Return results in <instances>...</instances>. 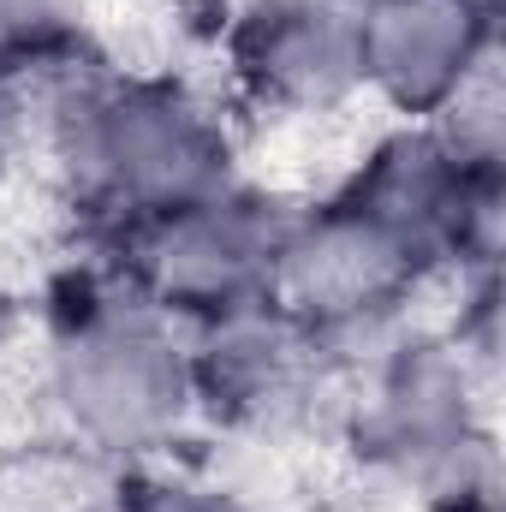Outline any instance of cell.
Masks as SVG:
<instances>
[{
    "instance_id": "6da1fadb",
    "label": "cell",
    "mask_w": 506,
    "mask_h": 512,
    "mask_svg": "<svg viewBox=\"0 0 506 512\" xmlns=\"http://www.w3.org/2000/svg\"><path fill=\"white\" fill-rule=\"evenodd\" d=\"M60 155L72 191L114 239L227 191V131L173 78H102L66 102Z\"/></svg>"
},
{
    "instance_id": "7a4b0ae2",
    "label": "cell",
    "mask_w": 506,
    "mask_h": 512,
    "mask_svg": "<svg viewBox=\"0 0 506 512\" xmlns=\"http://www.w3.org/2000/svg\"><path fill=\"white\" fill-rule=\"evenodd\" d=\"M54 393L102 447H155L191 405V364L126 274H72L48 310Z\"/></svg>"
},
{
    "instance_id": "3957f363",
    "label": "cell",
    "mask_w": 506,
    "mask_h": 512,
    "mask_svg": "<svg viewBox=\"0 0 506 512\" xmlns=\"http://www.w3.org/2000/svg\"><path fill=\"white\" fill-rule=\"evenodd\" d=\"M292 209L256 191H215L191 209L120 233V274L161 310L215 322L274 298V262L286 245Z\"/></svg>"
},
{
    "instance_id": "277c9868",
    "label": "cell",
    "mask_w": 506,
    "mask_h": 512,
    "mask_svg": "<svg viewBox=\"0 0 506 512\" xmlns=\"http://www.w3.org/2000/svg\"><path fill=\"white\" fill-rule=\"evenodd\" d=\"M387 233L417 268L441 256H495L501 227V167L465 161L441 131H399L352 173L334 197Z\"/></svg>"
},
{
    "instance_id": "5b68a950",
    "label": "cell",
    "mask_w": 506,
    "mask_h": 512,
    "mask_svg": "<svg viewBox=\"0 0 506 512\" xmlns=\"http://www.w3.org/2000/svg\"><path fill=\"white\" fill-rule=\"evenodd\" d=\"M417 274L423 268L364 215H352L346 203H322L310 215H292L286 227L274 262V304L322 352H346L370 340L381 322H393Z\"/></svg>"
},
{
    "instance_id": "8992f818",
    "label": "cell",
    "mask_w": 506,
    "mask_h": 512,
    "mask_svg": "<svg viewBox=\"0 0 506 512\" xmlns=\"http://www.w3.org/2000/svg\"><path fill=\"white\" fill-rule=\"evenodd\" d=\"M471 441H483V429L471 417L465 358L441 340L399 346L358 411V453L411 489H429Z\"/></svg>"
},
{
    "instance_id": "52a82bcc",
    "label": "cell",
    "mask_w": 506,
    "mask_h": 512,
    "mask_svg": "<svg viewBox=\"0 0 506 512\" xmlns=\"http://www.w3.org/2000/svg\"><path fill=\"white\" fill-rule=\"evenodd\" d=\"M364 0H251L233 24V72L262 108L316 114L364 84L358 72Z\"/></svg>"
},
{
    "instance_id": "ba28073f",
    "label": "cell",
    "mask_w": 506,
    "mask_h": 512,
    "mask_svg": "<svg viewBox=\"0 0 506 512\" xmlns=\"http://www.w3.org/2000/svg\"><path fill=\"white\" fill-rule=\"evenodd\" d=\"M495 36V12L477 0H364L358 72L399 114H441L465 96Z\"/></svg>"
},
{
    "instance_id": "9c48e42d",
    "label": "cell",
    "mask_w": 506,
    "mask_h": 512,
    "mask_svg": "<svg viewBox=\"0 0 506 512\" xmlns=\"http://www.w3.org/2000/svg\"><path fill=\"white\" fill-rule=\"evenodd\" d=\"M322 358L328 352L274 298H262L251 310L203 322V340L185 358L191 364V399H203L221 423L262 429V423H280L304 405Z\"/></svg>"
},
{
    "instance_id": "30bf717a",
    "label": "cell",
    "mask_w": 506,
    "mask_h": 512,
    "mask_svg": "<svg viewBox=\"0 0 506 512\" xmlns=\"http://www.w3.org/2000/svg\"><path fill=\"white\" fill-rule=\"evenodd\" d=\"M84 36V0H0V66H54Z\"/></svg>"
},
{
    "instance_id": "8fae6325",
    "label": "cell",
    "mask_w": 506,
    "mask_h": 512,
    "mask_svg": "<svg viewBox=\"0 0 506 512\" xmlns=\"http://www.w3.org/2000/svg\"><path fill=\"white\" fill-rule=\"evenodd\" d=\"M114 512H245V507L233 495L185 483V477H131V483H120Z\"/></svg>"
},
{
    "instance_id": "7c38bea8",
    "label": "cell",
    "mask_w": 506,
    "mask_h": 512,
    "mask_svg": "<svg viewBox=\"0 0 506 512\" xmlns=\"http://www.w3.org/2000/svg\"><path fill=\"white\" fill-rule=\"evenodd\" d=\"M12 137H18V90H12V72L0 66V167L12 155Z\"/></svg>"
},
{
    "instance_id": "4fadbf2b",
    "label": "cell",
    "mask_w": 506,
    "mask_h": 512,
    "mask_svg": "<svg viewBox=\"0 0 506 512\" xmlns=\"http://www.w3.org/2000/svg\"><path fill=\"white\" fill-rule=\"evenodd\" d=\"M6 328H12V304L0 298V346H6Z\"/></svg>"
},
{
    "instance_id": "5bb4252c",
    "label": "cell",
    "mask_w": 506,
    "mask_h": 512,
    "mask_svg": "<svg viewBox=\"0 0 506 512\" xmlns=\"http://www.w3.org/2000/svg\"><path fill=\"white\" fill-rule=\"evenodd\" d=\"M477 6H489V12H495V6H501V0H477Z\"/></svg>"
}]
</instances>
